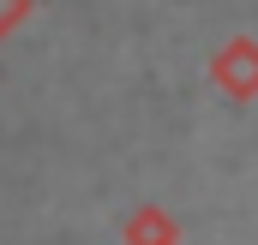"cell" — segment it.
Segmentation results:
<instances>
[{"label": "cell", "instance_id": "6da1fadb", "mask_svg": "<svg viewBox=\"0 0 258 245\" xmlns=\"http://www.w3.org/2000/svg\"><path fill=\"white\" fill-rule=\"evenodd\" d=\"M210 84L228 96V102H258V36H228L216 54H210Z\"/></svg>", "mask_w": 258, "mask_h": 245}, {"label": "cell", "instance_id": "7a4b0ae2", "mask_svg": "<svg viewBox=\"0 0 258 245\" xmlns=\"http://www.w3.org/2000/svg\"><path fill=\"white\" fill-rule=\"evenodd\" d=\"M126 245H180V227H174V215H168V209L144 203V209L126 221Z\"/></svg>", "mask_w": 258, "mask_h": 245}, {"label": "cell", "instance_id": "3957f363", "mask_svg": "<svg viewBox=\"0 0 258 245\" xmlns=\"http://www.w3.org/2000/svg\"><path fill=\"white\" fill-rule=\"evenodd\" d=\"M12 18H24V0H0V30H6Z\"/></svg>", "mask_w": 258, "mask_h": 245}]
</instances>
